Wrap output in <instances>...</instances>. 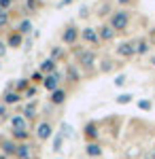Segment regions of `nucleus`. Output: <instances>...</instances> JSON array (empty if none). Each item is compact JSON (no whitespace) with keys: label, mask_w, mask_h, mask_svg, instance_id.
Returning a JSON list of instances; mask_svg holds the SVG:
<instances>
[{"label":"nucleus","mask_w":155,"mask_h":159,"mask_svg":"<svg viewBox=\"0 0 155 159\" xmlns=\"http://www.w3.org/2000/svg\"><path fill=\"white\" fill-rule=\"evenodd\" d=\"M64 100H66V91H62V89L51 91V102H53V104H62Z\"/></svg>","instance_id":"12"},{"label":"nucleus","mask_w":155,"mask_h":159,"mask_svg":"<svg viewBox=\"0 0 155 159\" xmlns=\"http://www.w3.org/2000/svg\"><path fill=\"white\" fill-rule=\"evenodd\" d=\"M81 36H83V40H85V43H89V45H98V43H100L98 30H94V28H85L83 32H81Z\"/></svg>","instance_id":"2"},{"label":"nucleus","mask_w":155,"mask_h":159,"mask_svg":"<svg viewBox=\"0 0 155 159\" xmlns=\"http://www.w3.org/2000/svg\"><path fill=\"white\" fill-rule=\"evenodd\" d=\"M30 30H32V24H30V21H28V19H26V21H21V25H19V32H30Z\"/></svg>","instance_id":"17"},{"label":"nucleus","mask_w":155,"mask_h":159,"mask_svg":"<svg viewBox=\"0 0 155 159\" xmlns=\"http://www.w3.org/2000/svg\"><path fill=\"white\" fill-rule=\"evenodd\" d=\"M32 81H40V72H34V74H32Z\"/></svg>","instance_id":"28"},{"label":"nucleus","mask_w":155,"mask_h":159,"mask_svg":"<svg viewBox=\"0 0 155 159\" xmlns=\"http://www.w3.org/2000/svg\"><path fill=\"white\" fill-rule=\"evenodd\" d=\"M85 134L89 136V138H96V136H98V132H96V125H87V127H85Z\"/></svg>","instance_id":"18"},{"label":"nucleus","mask_w":155,"mask_h":159,"mask_svg":"<svg viewBox=\"0 0 155 159\" xmlns=\"http://www.w3.org/2000/svg\"><path fill=\"white\" fill-rule=\"evenodd\" d=\"M0 159H7V157H4V155H0Z\"/></svg>","instance_id":"32"},{"label":"nucleus","mask_w":155,"mask_h":159,"mask_svg":"<svg viewBox=\"0 0 155 159\" xmlns=\"http://www.w3.org/2000/svg\"><path fill=\"white\" fill-rule=\"evenodd\" d=\"M17 157L19 159H30V147H26V144L17 147Z\"/></svg>","instance_id":"14"},{"label":"nucleus","mask_w":155,"mask_h":159,"mask_svg":"<svg viewBox=\"0 0 155 159\" xmlns=\"http://www.w3.org/2000/svg\"><path fill=\"white\" fill-rule=\"evenodd\" d=\"M15 136H17V138H26L28 134H26V132H15Z\"/></svg>","instance_id":"29"},{"label":"nucleus","mask_w":155,"mask_h":159,"mask_svg":"<svg viewBox=\"0 0 155 159\" xmlns=\"http://www.w3.org/2000/svg\"><path fill=\"white\" fill-rule=\"evenodd\" d=\"M0 13H2V9H0Z\"/></svg>","instance_id":"33"},{"label":"nucleus","mask_w":155,"mask_h":159,"mask_svg":"<svg viewBox=\"0 0 155 159\" xmlns=\"http://www.w3.org/2000/svg\"><path fill=\"white\" fill-rule=\"evenodd\" d=\"M123 83H125V76H123V74H119V76L115 79V85H117V87H121Z\"/></svg>","instance_id":"23"},{"label":"nucleus","mask_w":155,"mask_h":159,"mask_svg":"<svg viewBox=\"0 0 155 159\" xmlns=\"http://www.w3.org/2000/svg\"><path fill=\"white\" fill-rule=\"evenodd\" d=\"M64 43H68V45H72V43H74V40H77V28H66V32H64Z\"/></svg>","instance_id":"11"},{"label":"nucleus","mask_w":155,"mask_h":159,"mask_svg":"<svg viewBox=\"0 0 155 159\" xmlns=\"http://www.w3.org/2000/svg\"><path fill=\"white\" fill-rule=\"evenodd\" d=\"M4 102H7V104H15V102H19V93H17V91H9V93L4 96Z\"/></svg>","instance_id":"15"},{"label":"nucleus","mask_w":155,"mask_h":159,"mask_svg":"<svg viewBox=\"0 0 155 159\" xmlns=\"http://www.w3.org/2000/svg\"><path fill=\"white\" fill-rule=\"evenodd\" d=\"M115 28L113 25H102V28H98V36H100V40H113L115 38Z\"/></svg>","instance_id":"4"},{"label":"nucleus","mask_w":155,"mask_h":159,"mask_svg":"<svg viewBox=\"0 0 155 159\" xmlns=\"http://www.w3.org/2000/svg\"><path fill=\"white\" fill-rule=\"evenodd\" d=\"M147 159H155V151H151V153H147Z\"/></svg>","instance_id":"30"},{"label":"nucleus","mask_w":155,"mask_h":159,"mask_svg":"<svg viewBox=\"0 0 155 159\" xmlns=\"http://www.w3.org/2000/svg\"><path fill=\"white\" fill-rule=\"evenodd\" d=\"M117 2H119V4H128L130 0H117Z\"/></svg>","instance_id":"31"},{"label":"nucleus","mask_w":155,"mask_h":159,"mask_svg":"<svg viewBox=\"0 0 155 159\" xmlns=\"http://www.w3.org/2000/svg\"><path fill=\"white\" fill-rule=\"evenodd\" d=\"M134 49H136V53H138V55H144V53L149 51V43H147L144 38H138V40L134 43Z\"/></svg>","instance_id":"9"},{"label":"nucleus","mask_w":155,"mask_h":159,"mask_svg":"<svg viewBox=\"0 0 155 159\" xmlns=\"http://www.w3.org/2000/svg\"><path fill=\"white\" fill-rule=\"evenodd\" d=\"M51 134H53V129H51V125H49V123H40V125H38V129H36V136H38L40 140L51 138Z\"/></svg>","instance_id":"6"},{"label":"nucleus","mask_w":155,"mask_h":159,"mask_svg":"<svg viewBox=\"0 0 155 159\" xmlns=\"http://www.w3.org/2000/svg\"><path fill=\"white\" fill-rule=\"evenodd\" d=\"M40 70H43V72H47V74H53V72H55V60H53V57L45 60L43 64H40Z\"/></svg>","instance_id":"10"},{"label":"nucleus","mask_w":155,"mask_h":159,"mask_svg":"<svg viewBox=\"0 0 155 159\" xmlns=\"http://www.w3.org/2000/svg\"><path fill=\"white\" fill-rule=\"evenodd\" d=\"M53 151H62V136H55V140H53Z\"/></svg>","instance_id":"20"},{"label":"nucleus","mask_w":155,"mask_h":159,"mask_svg":"<svg viewBox=\"0 0 155 159\" xmlns=\"http://www.w3.org/2000/svg\"><path fill=\"white\" fill-rule=\"evenodd\" d=\"M11 125H13L15 132H26V119H24V117H19V115L11 119Z\"/></svg>","instance_id":"8"},{"label":"nucleus","mask_w":155,"mask_h":159,"mask_svg":"<svg viewBox=\"0 0 155 159\" xmlns=\"http://www.w3.org/2000/svg\"><path fill=\"white\" fill-rule=\"evenodd\" d=\"M128 24H130V17H128V13L125 11H117L113 13V17H110V25L115 28V30H125L128 28Z\"/></svg>","instance_id":"1"},{"label":"nucleus","mask_w":155,"mask_h":159,"mask_svg":"<svg viewBox=\"0 0 155 159\" xmlns=\"http://www.w3.org/2000/svg\"><path fill=\"white\" fill-rule=\"evenodd\" d=\"M140 108L149 110V108H151V102H147V100H143V102H140Z\"/></svg>","instance_id":"25"},{"label":"nucleus","mask_w":155,"mask_h":159,"mask_svg":"<svg viewBox=\"0 0 155 159\" xmlns=\"http://www.w3.org/2000/svg\"><path fill=\"white\" fill-rule=\"evenodd\" d=\"M134 53H136L134 43H119V47H117V55H121V57H132Z\"/></svg>","instance_id":"3"},{"label":"nucleus","mask_w":155,"mask_h":159,"mask_svg":"<svg viewBox=\"0 0 155 159\" xmlns=\"http://www.w3.org/2000/svg\"><path fill=\"white\" fill-rule=\"evenodd\" d=\"M4 53H7V47H4V45H2V43H0V57H2V55H4Z\"/></svg>","instance_id":"27"},{"label":"nucleus","mask_w":155,"mask_h":159,"mask_svg":"<svg viewBox=\"0 0 155 159\" xmlns=\"http://www.w3.org/2000/svg\"><path fill=\"white\" fill-rule=\"evenodd\" d=\"M26 85H28V81H26V79H21V81H19V83H17V89H24Z\"/></svg>","instance_id":"26"},{"label":"nucleus","mask_w":155,"mask_h":159,"mask_svg":"<svg viewBox=\"0 0 155 159\" xmlns=\"http://www.w3.org/2000/svg\"><path fill=\"white\" fill-rule=\"evenodd\" d=\"M9 45H11V47H19V45H21V36H19V34H11Z\"/></svg>","instance_id":"16"},{"label":"nucleus","mask_w":155,"mask_h":159,"mask_svg":"<svg viewBox=\"0 0 155 159\" xmlns=\"http://www.w3.org/2000/svg\"><path fill=\"white\" fill-rule=\"evenodd\" d=\"M11 2H13V0H0V9H2V11H4V9H9V7H11Z\"/></svg>","instance_id":"24"},{"label":"nucleus","mask_w":155,"mask_h":159,"mask_svg":"<svg viewBox=\"0 0 155 159\" xmlns=\"http://www.w3.org/2000/svg\"><path fill=\"white\" fill-rule=\"evenodd\" d=\"M130 100H132V96H130V93H121L119 98H117V102H119V104H128Z\"/></svg>","instance_id":"19"},{"label":"nucleus","mask_w":155,"mask_h":159,"mask_svg":"<svg viewBox=\"0 0 155 159\" xmlns=\"http://www.w3.org/2000/svg\"><path fill=\"white\" fill-rule=\"evenodd\" d=\"M26 117H28V119L34 117V104H28V108H26Z\"/></svg>","instance_id":"21"},{"label":"nucleus","mask_w":155,"mask_h":159,"mask_svg":"<svg viewBox=\"0 0 155 159\" xmlns=\"http://www.w3.org/2000/svg\"><path fill=\"white\" fill-rule=\"evenodd\" d=\"M58 83H60V74H58V72L47 74V76H45V81H43V85L47 87L49 91H55V89H58Z\"/></svg>","instance_id":"5"},{"label":"nucleus","mask_w":155,"mask_h":159,"mask_svg":"<svg viewBox=\"0 0 155 159\" xmlns=\"http://www.w3.org/2000/svg\"><path fill=\"white\" fill-rule=\"evenodd\" d=\"M79 60H81V64H83L85 68H92L94 61H96V57H94L92 51H81V53H79Z\"/></svg>","instance_id":"7"},{"label":"nucleus","mask_w":155,"mask_h":159,"mask_svg":"<svg viewBox=\"0 0 155 159\" xmlns=\"http://www.w3.org/2000/svg\"><path fill=\"white\" fill-rule=\"evenodd\" d=\"M85 151H87V155H89V157H98V155H102V148L98 147V144H87Z\"/></svg>","instance_id":"13"},{"label":"nucleus","mask_w":155,"mask_h":159,"mask_svg":"<svg viewBox=\"0 0 155 159\" xmlns=\"http://www.w3.org/2000/svg\"><path fill=\"white\" fill-rule=\"evenodd\" d=\"M7 21H9V15L2 11V13H0V25H7Z\"/></svg>","instance_id":"22"}]
</instances>
